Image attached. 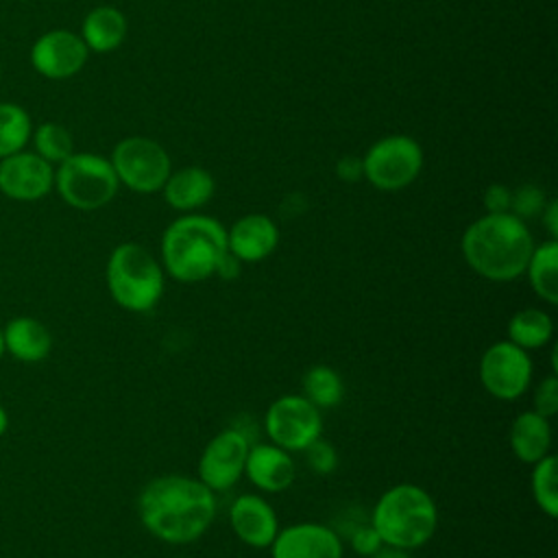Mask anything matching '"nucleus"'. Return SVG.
<instances>
[{
	"label": "nucleus",
	"instance_id": "21",
	"mask_svg": "<svg viewBox=\"0 0 558 558\" xmlns=\"http://www.w3.org/2000/svg\"><path fill=\"white\" fill-rule=\"evenodd\" d=\"M126 20L113 7L92 9L81 26V39L94 52H109L124 41Z\"/></svg>",
	"mask_w": 558,
	"mask_h": 558
},
{
	"label": "nucleus",
	"instance_id": "9",
	"mask_svg": "<svg viewBox=\"0 0 558 558\" xmlns=\"http://www.w3.org/2000/svg\"><path fill=\"white\" fill-rule=\"evenodd\" d=\"M109 161L118 181L140 194L161 190L170 177L168 153L148 137H126L118 142Z\"/></svg>",
	"mask_w": 558,
	"mask_h": 558
},
{
	"label": "nucleus",
	"instance_id": "29",
	"mask_svg": "<svg viewBox=\"0 0 558 558\" xmlns=\"http://www.w3.org/2000/svg\"><path fill=\"white\" fill-rule=\"evenodd\" d=\"M532 410L551 418L558 412V377L556 373H549L543 377L532 395Z\"/></svg>",
	"mask_w": 558,
	"mask_h": 558
},
{
	"label": "nucleus",
	"instance_id": "26",
	"mask_svg": "<svg viewBox=\"0 0 558 558\" xmlns=\"http://www.w3.org/2000/svg\"><path fill=\"white\" fill-rule=\"evenodd\" d=\"M530 488L541 512L554 519L558 514V469L554 453H547L532 464Z\"/></svg>",
	"mask_w": 558,
	"mask_h": 558
},
{
	"label": "nucleus",
	"instance_id": "39",
	"mask_svg": "<svg viewBox=\"0 0 558 558\" xmlns=\"http://www.w3.org/2000/svg\"><path fill=\"white\" fill-rule=\"evenodd\" d=\"M7 353H4V342H2V325H0V360L4 357Z\"/></svg>",
	"mask_w": 558,
	"mask_h": 558
},
{
	"label": "nucleus",
	"instance_id": "11",
	"mask_svg": "<svg viewBox=\"0 0 558 558\" xmlns=\"http://www.w3.org/2000/svg\"><path fill=\"white\" fill-rule=\"evenodd\" d=\"M251 438L238 427H225L203 449L198 458V480L214 493L229 490L244 475Z\"/></svg>",
	"mask_w": 558,
	"mask_h": 558
},
{
	"label": "nucleus",
	"instance_id": "24",
	"mask_svg": "<svg viewBox=\"0 0 558 558\" xmlns=\"http://www.w3.org/2000/svg\"><path fill=\"white\" fill-rule=\"evenodd\" d=\"M344 384L338 371L325 364H316L307 368L303 375V397L314 403L318 410L336 408L342 401Z\"/></svg>",
	"mask_w": 558,
	"mask_h": 558
},
{
	"label": "nucleus",
	"instance_id": "36",
	"mask_svg": "<svg viewBox=\"0 0 558 558\" xmlns=\"http://www.w3.org/2000/svg\"><path fill=\"white\" fill-rule=\"evenodd\" d=\"M368 558H412L408 549H399V547H388V545H381L375 554H371Z\"/></svg>",
	"mask_w": 558,
	"mask_h": 558
},
{
	"label": "nucleus",
	"instance_id": "5",
	"mask_svg": "<svg viewBox=\"0 0 558 558\" xmlns=\"http://www.w3.org/2000/svg\"><path fill=\"white\" fill-rule=\"evenodd\" d=\"M105 281L111 299L126 312H148L163 294V268L137 242L118 244L107 259Z\"/></svg>",
	"mask_w": 558,
	"mask_h": 558
},
{
	"label": "nucleus",
	"instance_id": "8",
	"mask_svg": "<svg viewBox=\"0 0 558 558\" xmlns=\"http://www.w3.org/2000/svg\"><path fill=\"white\" fill-rule=\"evenodd\" d=\"M264 429L272 445L286 451H303L323 434L320 410L303 395L275 399L264 414Z\"/></svg>",
	"mask_w": 558,
	"mask_h": 558
},
{
	"label": "nucleus",
	"instance_id": "38",
	"mask_svg": "<svg viewBox=\"0 0 558 558\" xmlns=\"http://www.w3.org/2000/svg\"><path fill=\"white\" fill-rule=\"evenodd\" d=\"M551 373H558V347H551Z\"/></svg>",
	"mask_w": 558,
	"mask_h": 558
},
{
	"label": "nucleus",
	"instance_id": "27",
	"mask_svg": "<svg viewBox=\"0 0 558 558\" xmlns=\"http://www.w3.org/2000/svg\"><path fill=\"white\" fill-rule=\"evenodd\" d=\"M31 135H33L35 153L48 163H61L74 153V142L70 131L57 122H44Z\"/></svg>",
	"mask_w": 558,
	"mask_h": 558
},
{
	"label": "nucleus",
	"instance_id": "23",
	"mask_svg": "<svg viewBox=\"0 0 558 558\" xmlns=\"http://www.w3.org/2000/svg\"><path fill=\"white\" fill-rule=\"evenodd\" d=\"M506 333L512 344L525 351L541 349L554 338V320L541 307H523L510 316Z\"/></svg>",
	"mask_w": 558,
	"mask_h": 558
},
{
	"label": "nucleus",
	"instance_id": "4",
	"mask_svg": "<svg viewBox=\"0 0 558 558\" xmlns=\"http://www.w3.org/2000/svg\"><path fill=\"white\" fill-rule=\"evenodd\" d=\"M381 543L399 549L423 547L438 527L434 497L416 484H397L379 495L371 521Z\"/></svg>",
	"mask_w": 558,
	"mask_h": 558
},
{
	"label": "nucleus",
	"instance_id": "7",
	"mask_svg": "<svg viewBox=\"0 0 558 558\" xmlns=\"http://www.w3.org/2000/svg\"><path fill=\"white\" fill-rule=\"evenodd\" d=\"M423 166L421 146L408 135H388L375 142L362 159V174L384 192L410 185Z\"/></svg>",
	"mask_w": 558,
	"mask_h": 558
},
{
	"label": "nucleus",
	"instance_id": "25",
	"mask_svg": "<svg viewBox=\"0 0 558 558\" xmlns=\"http://www.w3.org/2000/svg\"><path fill=\"white\" fill-rule=\"evenodd\" d=\"M33 122L17 102H0V159L24 150L31 140Z\"/></svg>",
	"mask_w": 558,
	"mask_h": 558
},
{
	"label": "nucleus",
	"instance_id": "12",
	"mask_svg": "<svg viewBox=\"0 0 558 558\" xmlns=\"http://www.w3.org/2000/svg\"><path fill=\"white\" fill-rule=\"evenodd\" d=\"M54 187L52 163L37 153L20 150L0 159V192L20 203L44 198Z\"/></svg>",
	"mask_w": 558,
	"mask_h": 558
},
{
	"label": "nucleus",
	"instance_id": "6",
	"mask_svg": "<svg viewBox=\"0 0 558 558\" xmlns=\"http://www.w3.org/2000/svg\"><path fill=\"white\" fill-rule=\"evenodd\" d=\"M118 183L111 161L96 153H72L54 170L59 196L81 211L105 207L116 196Z\"/></svg>",
	"mask_w": 558,
	"mask_h": 558
},
{
	"label": "nucleus",
	"instance_id": "33",
	"mask_svg": "<svg viewBox=\"0 0 558 558\" xmlns=\"http://www.w3.org/2000/svg\"><path fill=\"white\" fill-rule=\"evenodd\" d=\"M338 177L342 181H357L362 174V159H355V157H342L338 161V168H336Z\"/></svg>",
	"mask_w": 558,
	"mask_h": 558
},
{
	"label": "nucleus",
	"instance_id": "1",
	"mask_svg": "<svg viewBox=\"0 0 558 558\" xmlns=\"http://www.w3.org/2000/svg\"><path fill=\"white\" fill-rule=\"evenodd\" d=\"M142 525L168 545H187L201 538L216 517V495L198 477L159 475L137 497Z\"/></svg>",
	"mask_w": 558,
	"mask_h": 558
},
{
	"label": "nucleus",
	"instance_id": "37",
	"mask_svg": "<svg viewBox=\"0 0 558 558\" xmlns=\"http://www.w3.org/2000/svg\"><path fill=\"white\" fill-rule=\"evenodd\" d=\"M9 429V412L7 408L0 403V436H4Z\"/></svg>",
	"mask_w": 558,
	"mask_h": 558
},
{
	"label": "nucleus",
	"instance_id": "10",
	"mask_svg": "<svg viewBox=\"0 0 558 558\" xmlns=\"http://www.w3.org/2000/svg\"><path fill=\"white\" fill-rule=\"evenodd\" d=\"M534 364L525 349L512 344L510 340L493 342L480 357V384L482 388L499 399L514 401L527 392L532 381Z\"/></svg>",
	"mask_w": 558,
	"mask_h": 558
},
{
	"label": "nucleus",
	"instance_id": "31",
	"mask_svg": "<svg viewBox=\"0 0 558 558\" xmlns=\"http://www.w3.org/2000/svg\"><path fill=\"white\" fill-rule=\"evenodd\" d=\"M349 545L355 554L360 556H371L375 554L384 543L379 538V534L375 532V527L371 523H360V525H353L349 530Z\"/></svg>",
	"mask_w": 558,
	"mask_h": 558
},
{
	"label": "nucleus",
	"instance_id": "14",
	"mask_svg": "<svg viewBox=\"0 0 558 558\" xmlns=\"http://www.w3.org/2000/svg\"><path fill=\"white\" fill-rule=\"evenodd\" d=\"M268 549L272 558H342L344 551L340 534L314 521L279 527Z\"/></svg>",
	"mask_w": 558,
	"mask_h": 558
},
{
	"label": "nucleus",
	"instance_id": "35",
	"mask_svg": "<svg viewBox=\"0 0 558 558\" xmlns=\"http://www.w3.org/2000/svg\"><path fill=\"white\" fill-rule=\"evenodd\" d=\"M541 218H543V222H545V229H547L549 238L556 240V235H558V203H556V201H549V203L543 207Z\"/></svg>",
	"mask_w": 558,
	"mask_h": 558
},
{
	"label": "nucleus",
	"instance_id": "20",
	"mask_svg": "<svg viewBox=\"0 0 558 558\" xmlns=\"http://www.w3.org/2000/svg\"><path fill=\"white\" fill-rule=\"evenodd\" d=\"M214 187H216L214 177L205 168L190 166V168L170 172L161 190L170 207L190 211L205 205L214 196Z\"/></svg>",
	"mask_w": 558,
	"mask_h": 558
},
{
	"label": "nucleus",
	"instance_id": "2",
	"mask_svg": "<svg viewBox=\"0 0 558 558\" xmlns=\"http://www.w3.org/2000/svg\"><path fill=\"white\" fill-rule=\"evenodd\" d=\"M462 257L473 272L488 281H512L525 272L534 248L530 229L510 211L486 214L462 235Z\"/></svg>",
	"mask_w": 558,
	"mask_h": 558
},
{
	"label": "nucleus",
	"instance_id": "17",
	"mask_svg": "<svg viewBox=\"0 0 558 558\" xmlns=\"http://www.w3.org/2000/svg\"><path fill=\"white\" fill-rule=\"evenodd\" d=\"M279 242L277 225L264 214L242 216L227 231V248L244 264L266 259Z\"/></svg>",
	"mask_w": 558,
	"mask_h": 558
},
{
	"label": "nucleus",
	"instance_id": "34",
	"mask_svg": "<svg viewBox=\"0 0 558 558\" xmlns=\"http://www.w3.org/2000/svg\"><path fill=\"white\" fill-rule=\"evenodd\" d=\"M240 266H242V262H240L235 255H231V253L227 251V253L222 255V259L218 262L214 275H218L220 279H235V277L240 275Z\"/></svg>",
	"mask_w": 558,
	"mask_h": 558
},
{
	"label": "nucleus",
	"instance_id": "28",
	"mask_svg": "<svg viewBox=\"0 0 558 558\" xmlns=\"http://www.w3.org/2000/svg\"><path fill=\"white\" fill-rule=\"evenodd\" d=\"M545 205L547 203L543 190H538L536 185H521L510 194V214H514L521 220L541 216Z\"/></svg>",
	"mask_w": 558,
	"mask_h": 558
},
{
	"label": "nucleus",
	"instance_id": "13",
	"mask_svg": "<svg viewBox=\"0 0 558 558\" xmlns=\"http://www.w3.org/2000/svg\"><path fill=\"white\" fill-rule=\"evenodd\" d=\"M87 52L89 48L81 35L65 28H54L37 37L31 48V63L37 74L61 81L81 72L87 61Z\"/></svg>",
	"mask_w": 558,
	"mask_h": 558
},
{
	"label": "nucleus",
	"instance_id": "22",
	"mask_svg": "<svg viewBox=\"0 0 558 558\" xmlns=\"http://www.w3.org/2000/svg\"><path fill=\"white\" fill-rule=\"evenodd\" d=\"M523 275H527L530 288L541 301H545L547 305H556L558 303V242L549 238L538 246L534 244Z\"/></svg>",
	"mask_w": 558,
	"mask_h": 558
},
{
	"label": "nucleus",
	"instance_id": "19",
	"mask_svg": "<svg viewBox=\"0 0 558 558\" xmlns=\"http://www.w3.org/2000/svg\"><path fill=\"white\" fill-rule=\"evenodd\" d=\"M508 442L517 460L525 464L538 462L543 456L549 453V447H551L549 418L534 410H523L521 414L514 416L510 425Z\"/></svg>",
	"mask_w": 558,
	"mask_h": 558
},
{
	"label": "nucleus",
	"instance_id": "15",
	"mask_svg": "<svg viewBox=\"0 0 558 558\" xmlns=\"http://www.w3.org/2000/svg\"><path fill=\"white\" fill-rule=\"evenodd\" d=\"M229 523L233 534L248 547L264 549L270 547L279 532V521L275 508L255 493H244L235 497L229 506Z\"/></svg>",
	"mask_w": 558,
	"mask_h": 558
},
{
	"label": "nucleus",
	"instance_id": "18",
	"mask_svg": "<svg viewBox=\"0 0 558 558\" xmlns=\"http://www.w3.org/2000/svg\"><path fill=\"white\" fill-rule=\"evenodd\" d=\"M2 342L4 353L22 364L44 362L52 351V333L46 323L26 314L13 316L2 325Z\"/></svg>",
	"mask_w": 558,
	"mask_h": 558
},
{
	"label": "nucleus",
	"instance_id": "30",
	"mask_svg": "<svg viewBox=\"0 0 558 558\" xmlns=\"http://www.w3.org/2000/svg\"><path fill=\"white\" fill-rule=\"evenodd\" d=\"M301 453L305 456L307 466H310L314 473H318V475H327V473H331V471L338 466V453H336V449H333L329 442H325L323 438H316V440H314L312 445H307Z\"/></svg>",
	"mask_w": 558,
	"mask_h": 558
},
{
	"label": "nucleus",
	"instance_id": "32",
	"mask_svg": "<svg viewBox=\"0 0 558 558\" xmlns=\"http://www.w3.org/2000/svg\"><path fill=\"white\" fill-rule=\"evenodd\" d=\"M510 190L506 185H488V190L484 192V207L488 209V214H504L510 211Z\"/></svg>",
	"mask_w": 558,
	"mask_h": 558
},
{
	"label": "nucleus",
	"instance_id": "3",
	"mask_svg": "<svg viewBox=\"0 0 558 558\" xmlns=\"http://www.w3.org/2000/svg\"><path fill=\"white\" fill-rule=\"evenodd\" d=\"M227 251V229L216 218L187 214L163 231L161 268L181 283H198L214 277Z\"/></svg>",
	"mask_w": 558,
	"mask_h": 558
},
{
	"label": "nucleus",
	"instance_id": "16",
	"mask_svg": "<svg viewBox=\"0 0 558 558\" xmlns=\"http://www.w3.org/2000/svg\"><path fill=\"white\" fill-rule=\"evenodd\" d=\"M244 475L262 493H281L294 482L296 464L290 451L272 442H255L248 449Z\"/></svg>",
	"mask_w": 558,
	"mask_h": 558
}]
</instances>
